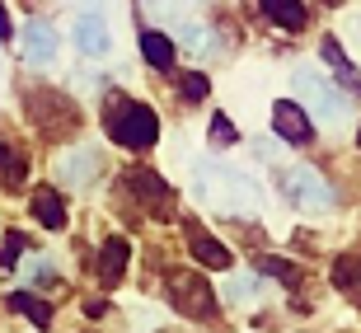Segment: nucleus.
<instances>
[{
    "mask_svg": "<svg viewBox=\"0 0 361 333\" xmlns=\"http://www.w3.org/2000/svg\"><path fill=\"white\" fill-rule=\"evenodd\" d=\"M197 198H207L216 212H226V216H254L263 193H258V183L249 178V174L207 164V169L197 174Z\"/></svg>",
    "mask_w": 361,
    "mask_h": 333,
    "instance_id": "f257e3e1",
    "label": "nucleus"
},
{
    "mask_svg": "<svg viewBox=\"0 0 361 333\" xmlns=\"http://www.w3.org/2000/svg\"><path fill=\"white\" fill-rule=\"evenodd\" d=\"M104 127H108V136L127 150H146V146H155V136H160L155 108H146L141 99H127V94H113L104 104Z\"/></svg>",
    "mask_w": 361,
    "mask_h": 333,
    "instance_id": "f03ea898",
    "label": "nucleus"
},
{
    "mask_svg": "<svg viewBox=\"0 0 361 333\" xmlns=\"http://www.w3.org/2000/svg\"><path fill=\"white\" fill-rule=\"evenodd\" d=\"M164 286H169V301H174L178 315H188V320H212L216 315V296L202 272H169Z\"/></svg>",
    "mask_w": 361,
    "mask_h": 333,
    "instance_id": "7ed1b4c3",
    "label": "nucleus"
},
{
    "mask_svg": "<svg viewBox=\"0 0 361 333\" xmlns=\"http://www.w3.org/2000/svg\"><path fill=\"white\" fill-rule=\"evenodd\" d=\"M281 188H286V198H291L300 212H329V207H334V188L324 183L319 169H310V164H295Z\"/></svg>",
    "mask_w": 361,
    "mask_h": 333,
    "instance_id": "20e7f679",
    "label": "nucleus"
},
{
    "mask_svg": "<svg viewBox=\"0 0 361 333\" xmlns=\"http://www.w3.org/2000/svg\"><path fill=\"white\" fill-rule=\"evenodd\" d=\"M295 85H300V94H305V104H310V113L319 122H334V118H343V99H338V90L329 80H319L314 71H295Z\"/></svg>",
    "mask_w": 361,
    "mask_h": 333,
    "instance_id": "39448f33",
    "label": "nucleus"
},
{
    "mask_svg": "<svg viewBox=\"0 0 361 333\" xmlns=\"http://www.w3.org/2000/svg\"><path fill=\"white\" fill-rule=\"evenodd\" d=\"M122 183L132 188V193H136L141 202H146L150 212L169 216V207H174L169 198H174V193H169V183H164L160 174H150V169H127V174H122Z\"/></svg>",
    "mask_w": 361,
    "mask_h": 333,
    "instance_id": "423d86ee",
    "label": "nucleus"
},
{
    "mask_svg": "<svg viewBox=\"0 0 361 333\" xmlns=\"http://www.w3.org/2000/svg\"><path fill=\"white\" fill-rule=\"evenodd\" d=\"M272 127H277V136H281V141H291V146H305L310 136H314L310 113L300 104H291V99H277V104H272Z\"/></svg>",
    "mask_w": 361,
    "mask_h": 333,
    "instance_id": "0eeeda50",
    "label": "nucleus"
},
{
    "mask_svg": "<svg viewBox=\"0 0 361 333\" xmlns=\"http://www.w3.org/2000/svg\"><path fill=\"white\" fill-rule=\"evenodd\" d=\"M75 47H80L85 56H104L108 47H113V33H108L104 14H85V19H75Z\"/></svg>",
    "mask_w": 361,
    "mask_h": 333,
    "instance_id": "6e6552de",
    "label": "nucleus"
},
{
    "mask_svg": "<svg viewBox=\"0 0 361 333\" xmlns=\"http://www.w3.org/2000/svg\"><path fill=\"white\" fill-rule=\"evenodd\" d=\"M24 56L33 61V66H47V61H56V33H52V24L33 19V24L24 28Z\"/></svg>",
    "mask_w": 361,
    "mask_h": 333,
    "instance_id": "1a4fd4ad",
    "label": "nucleus"
},
{
    "mask_svg": "<svg viewBox=\"0 0 361 333\" xmlns=\"http://www.w3.org/2000/svg\"><path fill=\"white\" fill-rule=\"evenodd\" d=\"M127 258H132V244L122 240V235H113V240L104 244V253H99V281H104V286H118L122 272H127Z\"/></svg>",
    "mask_w": 361,
    "mask_h": 333,
    "instance_id": "9d476101",
    "label": "nucleus"
},
{
    "mask_svg": "<svg viewBox=\"0 0 361 333\" xmlns=\"http://www.w3.org/2000/svg\"><path fill=\"white\" fill-rule=\"evenodd\" d=\"M188 249H192V258H197L202 267H230V249L221 240H212L207 230L188 226Z\"/></svg>",
    "mask_w": 361,
    "mask_h": 333,
    "instance_id": "9b49d317",
    "label": "nucleus"
},
{
    "mask_svg": "<svg viewBox=\"0 0 361 333\" xmlns=\"http://www.w3.org/2000/svg\"><path fill=\"white\" fill-rule=\"evenodd\" d=\"M319 52H324V61L338 71V85H343L348 94H361V75H357V66L348 61V52L338 47V38H324V42H319Z\"/></svg>",
    "mask_w": 361,
    "mask_h": 333,
    "instance_id": "f8f14e48",
    "label": "nucleus"
},
{
    "mask_svg": "<svg viewBox=\"0 0 361 333\" xmlns=\"http://www.w3.org/2000/svg\"><path fill=\"white\" fill-rule=\"evenodd\" d=\"M258 5H263V14H268L272 24H281V28H305L310 24V10L305 5H300V0H258Z\"/></svg>",
    "mask_w": 361,
    "mask_h": 333,
    "instance_id": "ddd939ff",
    "label": "nucleus"
},
{
    "mask_svg": "<svg viewBox=\"0 0 361 333\" xmlns=\"http://www.w3.org/2000/svg\"><path fill=\"white\" fill-rule=\"evenodd\" d=\"M28 207H33V216H38L47 230H61V226H66V202L56 198V193H47V188H42V193H33V202H28Z\"/></svg>",
    "mask_w": 361,
    "mask_h": 333,
    "instance_id": "4468645a",
    "label": "nucleus"
},
{
    "mask_svg": "<svg viewBox=\"0 0 361 333\" xmlns=\"http://www.w3.org/2000/svg\"><path fill=\"white\" fill-rule=\"evenodd\" d=\"M141 56H146L155 71H174V42L164 38V33H141Z\"/></svg>",
    "mask_w": 361,
    "mask_h": 333,
    "instance_id": "2eb2a0df",
    "label": "nucleus"
},
{
    "mask_svg": "<svg viewBox=\"0 0 361 333\" xmlns=\"http://www.w3.org/2000/svg\"><path fill=\"white\" fill-rule=\"evenodd\" d=\"M334 286L361 305V258H338L334 263Z\"/></svg>",
    "mask_w": 361,
    "mask_h": 333,
    "instance_id": "dca6fc26",
    "label": "nucleus"
},
{
    "mask_svg": "<svg viewBox=\"0 0 361 333\" xmlns=\"http://www.w3.org/2000/svg\"><path fill=\"white\" fill-rule=\"evenodd\" d=\"M10 305H14V310H24V320H28V324H38V329H47V324H52V305H47V301H38V296L14 291V296H10Z\"/></svg>",
    "mask_w": 361,
    "mask_h": 333,
    "instance_id": "f3484780",
    "label": "nucleus"
},
{
    "mask_svg": "<svg viewBox=\"0 0 361 333\" xmlns=\"http://www.w3.org/2000/svg\"><path fill=\"white\" fill-rule=\"evenodd\" d=\"M24 174H28L24 150L10 146V141H0V178H5V183H24Z\"/></svg>",
    "mask_w": 361,
    "mask_h": 333,
    "instance_id": "a211bd4d",
    "label": "nucleus"
},
{
    "mask_svg": "<svg viewBox=\"0 0 361 333\" xmlns=\"http://www.w3.org/2000/svg\"><path fill=\"white\" fill-rule=\"evenodd\" d=\"M94 160H99L94 150H80V155H71V164L61 174H66L71 183H90V178H94Z\"/></svg>",
    "mask_w": 361,
    "mask_h": 333,
    "instance_id": "6ab92c4d",
    "label": "nucleus"
},
{
    "mask_svg": "<svg viewBox=\"0 0 361 333\" xmlns=\"http://www.w3.org/2000/svg\"><path fill=\"white\" fill-rule=\"evenodd\" d=\"M146 10L160 19V24H178V19H188V5L183 0H146Z\"/></svg>",
    "mask_w": 361,
    "mask_h": 333,
    "instance_id": "aec40b11",
    "label": "nucleus"
},
{
    "mask_svg": "<svg viewBox=\"0 0 361 333\" xmlns=\"http://www.w3.org/2000/svg\"><path fill=\"white\" fill-rule=\"evenodd\" d=\"M258 272H263V277L286 281V286H295V281H300V272H295V267L286 263V258H258Z\"/></svg>",
    "mask_w": 361,
    "mask_h": 333,
    "instance_id": "412c9836",
    "label": "nucleus"
},
{
    "mask_svg": "<svg viewBox=\"0 0 361 333\" xmlns=\"http://www.w3.org/2000/svg\"><path fill=\"white\" fill-rule=\"evenodd\" d=\"M174 38L183 42V47H207V28H202L197 19H178V24H174Z\"/></svg>",
    "mask_w": 361,
    "mask_h": 333,
    "instance_id": "4be33fe9",
    "label": "nucleus"
},
{
    "mask_svg": "<svg viewBox=\"0 0 361 333\" xmlns=\"http://www.w3.org/2000/svg\"><path fill=\"white\" fill-rule=\"evenodd\" d=\"M240 141V127L226 118V113H216L212 118V146H235Z\"/></svg>",
    "mask_w": 361,
    "mask_h": 333,
    "instance_id": "5701e85b",
    "label": "nucleus"
},
{
    "mask_svg": "<svg viewBox=\"0 0 361 333\" xmlns=\"http://www.w3.org/2000/svg\"><path fill=\"white\" fill-rule=\"evenodd\" d=\"M19 253H24V235H19V230H10V235H5V244H0V267L10 272V267L19 263Z\"/></svg>",
    "mask_w": 361,
    "mask_h": 333,
    "instance_id": "b1692460",
    "label": "nucleus"
},
{
    "mask_svg": "<svg viewBox=\"0 0 361 333\" xmlns=\"http://www.w3.org/2000/svg\"><path fill=\"white\" fill-rule=\"evenodd\" d=\"M178 90H183V99H192V104H197V99H207V75H183V80H178Z\"/></svg>",
    "mask_w": 361,
    "mask_h": 333,
    "instance_id": "393cba45",
    "label": "nucleus"
},
{
    "mask_svg": "<svg viewBox=\"0 0 361 333\" xmlns=\"http://www.w3.org/2000/svg\"><path fill=\"white\" fill-rule=\"evenodd\" d=\"M254 291H258V277H235V281L226 286V296H230V301H249Z\"/></svg>",
    "mask_w": 361,
    "mask_h": 333,
    "instance_id": "a878e982",
    "label": "nucleus"
},
{
    "mask_svg": "<svg viewBox=\"0 0 361 333\" xmlns=\"http://www.w3.org/2000/svg\"><path fill=\"white\" fill-rule=\"evenodd\" d=\"M0 38H10V10H5V0H0Z\"/></svg>",
    "mask_w": 361,
    "mask_h": 333,
    "instance_id": "bb28decb",
    "label": "nucleus"
},
{
    "mask_svg": "<svg viewBox=\"0 0 361 333\" xmlns=\"http://www.w3.org/2000/svg\"><path fill=\"white\" fill-rule=\"evenodd\" d=\"M324 5H343V0H324Z\"/></svg>",
    "mask_w": 361,
    "mask_h": 333,
    "instance_id": "cd10ccee",
    "label": "nucleus"
},
{
    "mask_svg": "<svg viewBox=\"0 0 361 333\" xmlns=\"http://www.w3.org/2000/svg\"><path fill=\"white\" fill-rule=\"evenodd\" d=\"M357 38H361V24H357Z\"/></svg>",
    "mask_w": 361,
    "mask_h": 333,
    "instance_id": "c85d7f7f",
    "label": "nucleus"
}]
</instances>
